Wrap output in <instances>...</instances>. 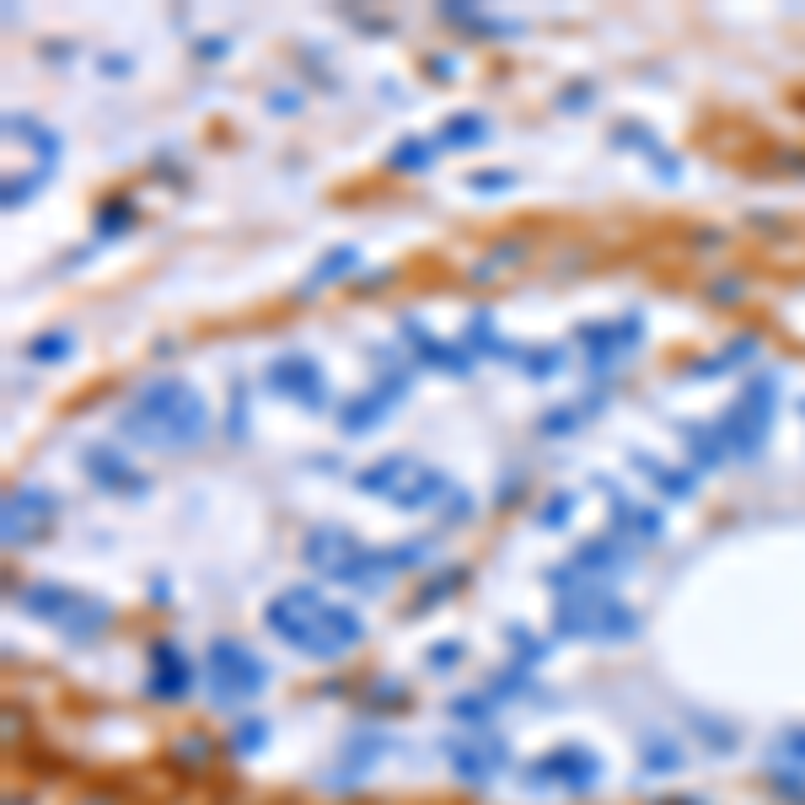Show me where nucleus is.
I'll use <instances>...</instances> for the list:
<instances>
[{
	"instance_id": "32",
	"label": "nucleus",
	"mask_w": 805,
	"mask_h": 805,
	"mask_svg": "<svg viewBox=\"0 0 805 805\" xmlns=\"http://www.w3.org/2000/svg\"><path fill=\"white\" fill-rule=\"evenodd\" d=\"M473 188H510V172H473Z\"/></svg>"
},
{
	"instance_id": "5",
	"label": "nucleus",
	"mask_w": 805,
	"mask_h": 805,
	"mask_svg": "<svg viewBox=\"0 0 805 805\" xmlns=\"http://www.w3.org/2000/svg\"><path fill=\"white\" fill-rule=\"evenodd\" d=\"M22 607H28L32 618H43L49 628H60L64 639H76V645L97 639V634L108 628V618H113L97 596H87V590H76V586H60V580H32V586H22Z\"/></svg>"
},
{
	"instance_id": "26",
	"label": "nucleus",
	"mask_w": 805,
	"mask_h": 805,
	"mask_svg": "<svg viewBox=\"0 0 805 805\" xmlns=\"http://www.w3.org/2000/svg\"><path fill=\"white\" fill-rule=\"evenodd\" d=\"M430 146H425V140H402L398 151H392V167H408V172H425V167H430Z\"/></svg>"
},
{
	"instance_id": "9",
	"label": "nucleus",
	"mask_w": 805,
	"mask_h": 805,
	"mask_svg": "<svg viewBox=\"0 0 805 805\" xmlns=\"http://www.w3.org/2000/svg\"><path fill=\"white\" fill-rule=\"evenodd\" d=\"M446 763H451V774L463 778V784L484 789L489 778L505 774L510 746H505V736H495V731H463V736H446Z\"/></svg>"
},
{
	"instance_id": "3",
	"label": "nucleus",
	"mask_w": 805,
	"mask_h": 805,
	"mask_svg": "<svg viewBox=\"0 0 805 805\" xmlns=\"http://www.w3.org/2000/svg\"><path fill=\"white\" fill-rule=\"evenodd\" d=\"M301 558H307L322 580H339V586H349V590L376 596V590L387 586L392 575H402L414 558H425V548H419V543H408V548H366L355 531H344V527H311L307 537H301Z\"/></svg>"
},
{
	"instance_id": "4",
	"label": "nucleus",
	"mask_w": 805,
	"mask_h": 805,
	"mask_svg": "<svg viewBox=\"0 0 805 805\" xmlns=\"http://www.w3.org/2000/svg\"><path fill=\"white\" fill-rule=\"evenodd\" d=\"M554 628L564 639L618 645V639H634V634H639V618H634V607H628L623 596H613V590L580 586V590H569V596H558Z\"/></svg>"
},
{
	"instance_id": "18",
	"label": "nucleus",
	"mask_w": 805,
	"mask_h": 805,
	"mask_svg": "<svg viewBox=\"0 0 805 805\" xmlns=\"http://www.w3.org/2000/svg\"><path fill=\"white\" fill-rule=\"evenodd\" d=\"M446 495H451V478H446V473L414 467V473H408V484L392 495V505H398V510H425V505H435V499H446Z\"/></svg>"
},
{
	"instance_id": "12",
	"label": "nucleus",
	"mask_w": 805,
	"mask_h": 805,
	"mask_svg": "<svg viewBox=\"0 0 805 805\" xmlns=\"http://www.w3.org/2000/svg\"><path fill=\"white\" fill-rule=\"evenodd\" d=\"M146 693H156L161 704H178V698H188V693H193V660H188L172 639H156V645H151Z\"/></svg>"
},
{
	"instance_id": "6",
	"label": "nucleus",
	"mask_w": 805,
	"mask_h": 805,
	"mask_svg": "<svg viewBox=\"0 0 805 805\" xmlns=\"http://www.w3.org/2000/svg\"><path fill=\"white\" fill-rule=\"evenodd\" d=\"M205 687H210V698L220 709H242L269 687V666L242 639H216L210 655H205Z\"/></svg>"
},
{
	"instance_id": "21",
	"label": "nucleus",
	"mask_w": 805,
	"mask_h": 805,
	"mask_svg": "<svg viewBox=\"0 0 805 805\" xmlns=\"http://www.w3.org/2000/svg\"><path fill=\"white\" fill-rule=\"evenodd\" d=\"M6 129H11V140H22V146H32V151L43 156L49 167L60 161V140H54L49 129L38 125V119H22V113H11V119H6Z\"/></svg>"
},
{
	"instance_id": "24",
	"label": "nucleus",
	"mask_w": 805,
	"mask_h": 805,
	"mask_svg": "<svg viewBox=\"0 0 805 805\" xmlns=\"http://www.w3.org/2000/svg\"><path fill=\"white\" fill-rule=\"evenodd\" d=\"M645 763H650L655 774H677L682 768V746L677 742H660V736H645Z\"/></svg>"
},
{
	"instance_id": "17",
	"label": "nucleus",
	"mask_w": 805,
	"mask_h": 805,
	"mask_svg": "<svg viewBox=\"0 0 805 805\" xmlns=\"http://www.w3.org/2000/svg\"><path fill=\"white\" fill-rule=\"evenodd\" d=\"M402 339L414 344V355H419V360H425V366H435V371H457V376H463L467 366H473V355H463V344L430 339V334H425V322H419V317H402Z\"/></svg>"
},
{
	"instance_id": "25",
	"label": "nucleus",
	"mask_w": 805,
	"mask_h": 805,
	"mask_svg": "<svg viewBox=\"0 0 805 805\" xmlns=\"http://www.w3.org/2000/svg\"><path fill=\"white\" fill-rule=\"evenodd\" d=\"M634 463L650 467V473H655V489H672L677 499L693 495V478H687V473H677V467H660V463H650V457H634Z\"/></svg>"
},
{
	"instance_id": "20",
	"label": "nucleus",
	"mask_w": 805,
	"mask_h": 805,
	"mask_svg": "<svg viewBox=\"0 0 805 805\" xmlns=\"http://www.w3.org/2000/svg\"><path fill=\"white\" fill-rule=\"evenodd\" d=\"M484 140H489V119L484 113H451L446 129H440V146H451V151H473Z\"/></svg>"
},
{
	"instance_id": "22",
	"label": "nucleus",
	"mask_w": 805,
	"mask_h": 805,
	"mask_svg": "<svg viewBox=\"0 0 805 805\" xmlns=\"http://www.w3.org/2000/svg\"><path fill=\"white\" fill-rule=\"evenodd\" d=\"M613 516H618V531H628V537H660V516H655V510H639L634 499L613 495Z\"/></svg>"
},
{
	"instance_id": "28",
	"label": "nucleus",
	"mask_w": 805,
	"mask_h": 805,
	"mask_svg": "<svg viewBox=\"0 0 805 805\" xmlns=\"http://www.w3.org/2000/svg\"><path fill=\"white\" fill-rule=\"evenodd\" d=\"M264 736H269V725H264V719H248V725L231 736V752H237V757H252V752L264 746Z\"/></svg>"
},
{
	"instance_id": "2",
	"label": "nucleus",
	"mask_w": 805,
	"mask_h": 805,
	"mask_svg": "<svg viewBox=\"0 0 805 805\" xmlns=\"http://www.w3.org/2000/svg\"><path fill=\"white\" fill-rule=\"evenodd\" d=\"M119 435L140 440V446H161V451H183L210 435V402L199 398V387L161 376V381H146L119 408Z\"/></svg>"
},
{
	"instance_id": "30",
	"label": "nucleus",
	"mask_w": 805,
	"mask_h": 805,
	"mask_svg": "<svg viewBox=\"0 0 805 805\" xmlns=\"http://www.w3.org/2000/svg\"><path fill=\"white\" fill-rule=\"evenodd\" d=\"M569 505H575V495H554V499H548V510H543V521H548V527H564Z\"/></svg>"
},
{
	"instance_id": "16",
	"label": "nucleus",
	"mask_w": 805,
	"mask_h": 805,
	"mask_svg": "<svg viewBox=\"0 0 805 805\" xmlns=\"http://www.w3.org/2000/svg\"><path fill=\"white\" fill-rule=\"evenodd\" d=\"M81 463H87L97 489H108V495H146V489H151L146 473H135V467L119 457V446H87Z\"/></svg>"
},
{
	"instance_id": "15",
	"label": "nucleus",
	"mask_w": 805,
	"mask_h": 805,
	"mask_svg": "<svg viewBox=\"0 0 805 805\" xmlns=\"http://www.w3.org/2000/svg\"><path fill=\"white\" fill-rule=\"evenodd\" d=\"M618 569H628V554L613 537H596V543H580L575 558H569V569H558L548 580L554 586H590V575H618Z\"/></svg>"
},
{
	"instance_id": "29",
	"label": "nucleus",
	"mask_w": 805,
	"mask_h": 805,
	"mask_svg": "<svg viewBox=\"0 0 805 805\" xmlns=\"http://www.w3.org/2000/svg\"><path fill=\"white\" fill-rule=\"evenodd\" d=\"M774 795L805 805V774H801V768H795V774H789V768H784V774H774Z\"/></svg>"
},
{
	"instance_id": "8",
	"label": "nucleus",
	"mask_w": 805,
	"mask_h": 805,
	"mask_svg": "<svg viewBox=\"0 0 805 805\" xmlns=\"http://www.w3.org/2000/svg\"><path fill=\"white\" fill-rule=\"evenodd\" d=\"M602 784V757L590 746L569 742L527 763V789H558V795H590Z\"/></svg>"
},
{
	"instance_id": "1",
	"label": "nucleus",
	"mask_w": 805,
	"mask_h": 805,
	"mask_svg": "<svg viewBox=\"0 0 805 805\" xmlns=\"http://www.w3.org/2000/svg\"><path fill=\"white\" fill-rule=\"evenodd\" d=\"M264 628L311 660H339L366 639V618L344 602H328L317 586H285L279 596H269Z\"/></svg>"
},
{
	"instance_id": "23",
	"label": "nucleus",
	"mask_w": 805,
	"mask_h": 805,
	"mask_svg": "<svg viewBox=\"0 0 805 805\" xmlns=\"http://www.w3.org/2000/svg\"><path fill=\"white\" fill-rule=\"evenodd\" d=\"M355 264H360V252H355V248H334L307 275V290H317V285H328V279H339V275H355Z\"/></svg>"
},
{
	"instance_id": "11",
	"label": "nucleus",
	"mask_w": 805,
	"mask_h": 805,
	"mask_svg": "<svg viewBox=\"0 0 805 805\" xmlns=\"http://www.w3.org/2000/svg\"><path fill=\"white\" fill-rule=\"evenodd\" d=\"M264 381H269L275 398H290V402H301V408H322L328 402V376H322V366L311 355H279V360H269Z\"/></svg>"
},
{
	"instance_id": "7",
	"label": "nucleus",
	"mask_w": 805,
	"mask_h": 805,
	"mask_svg": "<svg viewBox=\"0 0 805 805\" xmlns=\"http://www.w3.org/2000/svg\"><path fill=\"white\" fill-rule=\"evenodd\" d=\"M774 408H778V381L774 376H757L742 398L731 402V414L714 425L719 440H725V451H736V457H757L763 440H768V430H774Z\"/></svg>"
},
{
	"instance_id": "14",
	"label": "nucleus",
	"mask_w": 805,
	"mask_h": 805,
	"mask_svg": "<svg viewBox=\"0 0 805 805\" xmlns=\"http://www.w3.org/2000/svg\"><path fill=\"white\" fill-rule=\"evenodd\" d=\"M408 392V366H398V371H387L381 381H376L366 398H355V402H344L339 408V425H344V435H360V430H371L376 419L392 408V402Z\"/></svg>"
},
{
	"instance_id": "31",
	"label": "nucleus",
	"mask_w": 805,
	"mask_h": 805,
	"mask_svg": "<svg viewBox=\"0 0 805 805\" xmlns=\"http://www.w3.org/2000/svg\"><path fill=\"white\" fill-rule=\"evenodd\" d=\"M778 752H784V757H795V763H805V731H784Z\"/></svg>"
},
{
	"instance_id": "10",
	"label": "nucleus",
	"mask_w": 805,
	"mask_h": 805,
	"mask_svg": "<svg viewBox=\"0 0 805 805\" xmlns=\"http://www.w3.org/2000/svg\"><path fill=\"white\" fill-rule=\"evenodd\" d=\"M54 516H60V499L49 495V489H38V484H22V489H11L6 495V543L17 548H28L38 543L43 531L54 527Z\"/></svg>"
},
{
	"instance_id": "19",
	"label": "nucleus",
	"mask_w": 805,
	"mask_h": 805,
	"mask_svg": "<svg viewBox=\"0 0 805 805\" xmlns=\"http://www.w3.org/2000/svg\"><path fill=\"white\" fill-rule=\"evenodd\" d=\"M408 473H414V463L408 457H387V463H376V467H366L360 478H355V489L360 495H381V499H392L408 484Z\"/></svg>"
},
{
	"instance_id": "27",
	"label": "nucleus",
	"mask_w": 805,
	"mask_h": 805,
	"mask_svg": "<svg viewBox=\"0 0 805 805\" xmlns=\"http://www.w3.org/2000/svg\"><path fill=\"white\" fill-rule=\"evenodd\" d=\"M32 360H60V355H70V334H38V339L28 344Z\"/></svg>"
},
{
	"instance_id": "13",
	"label": "nucleus",
	"mask_w": 805,
	"mask_h": 805,
	"mask_svg": "<svg viewBox=\"0 0 805 805\" xmlns=\"http://www.w3.org/2000/svg\"><path fill=\"white\" fill-rule=\"evenodd\" d=\"M639 334H645V322L639 317H613V322H586L580 328V344H586V366L590 371H602V366H613V360H623L634 344H639Z\"/></svg>"
}]
</instances>
